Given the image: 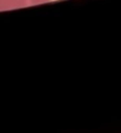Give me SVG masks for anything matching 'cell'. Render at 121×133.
<instances>
[{
  "label": "cell",
  "mask_w": 121,
  "mask_h": 133,
  "mask_svg": "<svg viewBox=\"0 0 121 133\" xmlns=\"http://www.w3.org/2000/svg\"><path fill=\"white\" fill-rule=\"evenodd\" d=\"M28 6L26 0H0V11Z\"/></svg>",
  "instance_id": "obj_1"
},
{
  "label": "cell",
  "mask_w": 121,
  "mask_h": 133,
  "mask_svg": "<svg viewBox=\"0 0 121 133\" xmlns=\"http://www.w3.org/2000/svg\"><path fill=\"white\" fill-rule=\"evenodd\" d=\"M49 1L50 0H26V3L27 5H38V4H43Z\"/></svg>",
  "instance_id": "obj_2"
}]
</instances>
